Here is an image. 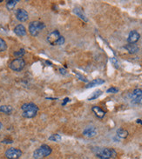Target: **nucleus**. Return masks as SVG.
<instances>
[{"mask_svg": "<svg viewBox=\"0 0 142 159\" xmlns=\"http://www.w3.org/2000/svg\"><path fill=\"white\" fill-rule=\"evenodd\" d=\"M21 109H22V116L24 117L32 118L37 115L38 111V107L33 103H26L22 105Z\"/></svg>", "mask_w": 142, "mask_h": 159, "instance_id": "obj_1", "label": "nucleus"}, {"mask_svg": "<svg viewBox=\"0 0 142 159\" xmlns=\"http://www.w3.org/2000/svg\"><path fill=\"white\" fill-rule=\"evenodd\" d=\"M52 153V149L49 145L43 144L33 152V158L35 159H42L48 157Z\"/></svg>", "mask_w": 142, "mask_h": 159, "instance_id": "obj_2", "label": "nucleus"}, {"mask_svg": "<svg viewBox=\"0 0 142 159\" xmlns=\"http://www.w3.org/2000/svg\"><path fill=\"white\" fill-rule=\"evenodd\" d=\"M96 156L100 159L113 158L117 156V152L113 149L110 148H102L99 149L96 152Z\"/></svg>", "mask_w": 142, "mask_h": 159, "instance_id": "obj_3", "label": "nucleus"}, {"mask_svg": "<svg viewBox=\"0 0 142 159\" xmlns=\"http://www.w3.org/2000/svg\"><path fill=\"white\" fill-rule=\"evenodd\" d=\"M45 28V24L39 21H33L29 24V31L31 36H38V34Z\"/></svg>", "mask_w": 142, "mask_h": 159, "instance_id": "obj_4", "label": "nucleus"}, {"mask_svg": "<svg viewBox=\"0 0 142 159\" xmlns=\"http://www.w3.org/2000/svg\"><path fill=\"white\" fill-rule=\"evenodd\" d=\"M24 66H25V61L21 57L15 58L10 63L9 65V67L14 71H20L24 68Z\"/></svg>", "mask_w": 142, "mask_h": 159, "instance_id": "obj_5", "label": "nucleus"}, {"mask_svg": "<svg viewBox=\"0 0 142 159\" xmlns=\"http://www.w3.org/2000/svg\"><path fill=\"white\" fill-rule=\"evenodd\" d=\"M4 156L8 159H18L22 156V151L19 149L10 148L5 151Z\"/></svg>", "mask_w": 142, "mask_h": 159, "instance_id": "obj_6", "label": "nucleus"}, {"mask_svg": "<svg viewBox=\"0 0 142 159\" xmlns=\"http://www.w3.org/2000/svg\"><path fill=\"white\" fill-rule=\"evenodd\" d=\"M60 33L58 31H53L47 36V42L52 45H56L58 40L60 38Z\"/></svg>", "mask_w": 142, "mask_h": 159, "instance_id": "obj_7", "label": "nucleus"}, {"mask_svg": "<svg viewBox=\"0 0 142 159\" xmlns=\"http://www.w3.org/2000/svg\"><path fill=\"white\" fill-rule=\"evenodd\" d=\"M16 17L20 22H25L29 18L28 12L24 9H18L16 12Z\"/></svg>", "mask_w": 142, "mask_h": 159, "instance_id": "obj_8", "label": "nucleus"}, {"mask_svg": "<svg viewBox=\"0 0 142 159\" xmlns=\"http://www.w3.org/2000/svg\"><path fill=\"white\" fill-rule=\"evenodd\" d=\"M141 35L137 31H130L128 38H127V42L128 44H135L140 40Z\"/></svg>", "mask_w": 142, "mask_h": 159, "instance_id": "obj_9", "label": "nucleus"}, {"mask_svg": "<svg viewBox=\"0 0 142 159\" xmlns=\"http://www.w3.org/2000/svg\"><path fill=\"white\" fill-rule=\"evenodd\" d=\"M131 98H132L134 103L139 104L140 100L142 98V90H141V89H135V90L132 92Z\"/></svg>", "mask_w": 142, "mask_h": 159, "instance_id": "obj_10", "label": "nucleus"}, {"mask_svg": "<svg viewBox=\"0 0 142 159\" xmlns=\"http://www.w3.org/2000/svg\"><path fill=\"white\" fill-rule=\"evenodd\" d=\"M83 135L86 137H93L97 135V130L94 127H88L83 131Z\"/></svg>", "mask_w": 142, "mask_h": 159, "instance_id": "obj_11", "label": "nucleus"}, {"mask_svg": "<svg viewBox=\"0 0 142 159\" xmlns=\"http://www.w3.org/2000/svg\"><path fill=\"white\" fill-rule=\"evenodd\" d=\"M14 32L16 35L19 36V37H24L26 35V30L25 27L23 24H18L14 28Z\"/></svg>", "mask_w": 142, "mask_h": 159, "instance_id": "obj_12", "label": "nucleus"}, {"mask_svg": "<svg viewBox=\"0 0 142 159\" xmlns=\"http://www.w3.org/2000/svg\"><path fill=\"white\" fill-rule=\"evenodd\" d=\"M92 109L94 112V114L96 115V116H98L99 118H103L106 115V112L99 106H93Z\"/></svg>", "mask_w": 142, "mask_h": 159, "instance_id": "obj_13", "label": "nucleus"}, {"mask_svg": "<svg viewBox=\"0 0 142 159\" xmlns=\"http://www.w3.org/2000/svg\"><path fill=\"white\" fill-rule=\"evenodd\" d=\"M125 49L131 54H134L139 52V47L135 45V44H128L125 46Z\"/></svg>", "mask_w": 142, "mask_h": 159, "instance_id": "obj_14", "label": "nucleus"}, {"mask_svg": "<svg viewBox=\"0 0 142 159\" xmlns=\"http://www.w3.org/2000/svg\"><path fill=\"white\" fill-rule=\"evenodd\" d=\"M73 12H74L79 18H81L82 20H84V21H85V22L87 21V18H86V17H85L84 11H83L80 8H74V9H73Z\"/></svg>", "mask_w": 142, "mask_h": 159, "instance_id": "obj_15", "label": "nucleus"}, {"mask_svg": "<svg viewBox=\"0 0 142 159\" xmlns=\"http://www.w3.org/2000/svg\"><path fill=\"white\" fill-rule=\"evenodd\" d=\"M104 83H105V81H104V80L98 78V79L92 80V82L88 83V84H87V85H86L85 87H86V88H92V87H94V86H97V85L102 84H104Z\"/></svg>", "mask_w": 142, "mask_h": 159, "instance_id": "obj_16", "label": "nucleus"}, {"mask_svg": "<svg viewBox=\"0 0 142 159\" xmlns=\"http://www.w3.org/2000/svg\"><path fill=\"white\" fill-rule=\"evenodd\" d=\"M117 136L120 137V138H127L128 137V131L123 128H120L117 130Z\"/></svg>", "mask_w": 142, "mask_h": 159, "instance_id": "obj_17", "label": "nucleus"}, {"mask_svg": "<svg viewBox=\"0 0 142 159\" xmlns=\"http://www.w3.org/2000/svg\"><path fill=\"white\" fill-rule=\"evenodd\" d=\"M0 112H3L4 114H10L12 112V107L10 105H2L0 106Z\"/></svg>", "mask_w": 142, "mask_h": 159, "instance_id": "obj_18", "label": "nucleus"}, {"mask_svg": "<svg viewBox=\"0 0 142 159\" xmlns=\"http://www.w3.org/2000/svg\"><path fill=\"white\" fill-rule=\"evenodd\" d=\"M17 3H18L17 0H10V1H8L7 3H6V8H7L9 10H12V9L16 6V4H17Z\"/></svg>", "mask_w": 142, "mask_h": 159, "instance_id": "obj_19", "label": "nucleus"}, {"mask_svg": "<svg viewBox=\"0 0 142 159\" xmlns=\"http://www.w3.org/2000/svg\"><path fill=\"white\" fill-rule=\"evenodd\" d=\"M101 94H102V91H101L100 90H98V91H94V92L92 93V95L88 98V100H89V101H92V100L97 99L99 96H101Z\"/></svg>", "mask_w": 142, "mask_h": 159, "instance_id": "obj_20", "label": "nucleus"}, {"mask_svg": "<svg viewBox=\"0 0 142 159\" xmlns=\"http://www.w3.org/2000/svg\"><path fill=\"white\" fill-rule=\"evenodd\" d=\"M7 49V45H6V42L3 39V38H0V52H4L5 50Z\"/></svg>", "mask_w": 142, "mask_h": 159, "instance_id": "obj_21", "label": "nucleus"}, {"mask_svg": "<svg viewBox=\"0 0 142 159\" xmlns=\"http://www.w3.org/2000/svg\"><path fill=\"white\" fill-rule=\"evenodd\" d=\"M49 139L51 141H53V142H59V141L61 140V137L59 135H58V134H53L49 137Z\"/></svg>", "mask_w": 142, "mask_h": 159, "instance_id": "obj_22", "label": "nucleus"}, {"mask_svg": "<svg viewBox=\"0 0 142 159\" xmlns=\"http://www.w3.org/2000/svg\"><path fill=\"white\" fill-rule=\"evenodd\" d=\"M118 91H119V89H117V88H115V87H111V88H109V89L106 91L107 93H117Z\"/></svg>", "mask_w": 142, "mask_h": 159, "instance_id": "obj_23", "label": "nucleus"}, {"mask_svg": "<svg viewBox=\"0 0 142 159\" xmlns=\"http://www.w3.org/2000/svg\"><path fill=\"white\" fill-rule=\"evenodd\" d=\"M24 53H25L24 50V49H21V50H19L18 52H16L14 53V55H15V56H22Z\"/></svg>", "mask_w": 142, "mask_h": 159, "instance_id": "obj_24", "label": "nucleus"}, {"mask_svg": "<svg viewBox=\"0 0 142 159\" xmlns=\"http://www.w3.org/2000/svg\"><path fill=\"white\" fill-rule=\"evenodd\" d=\"M65 43V38H64V37H60V38L58 40V42H57V44H56V45H62L63 44Z\"/></svg>", "mask_w": 142, "mask_h": 159, "instance_id": "obj_25", "label": "nucleus"}, {"mask_svg": "<svg viewBox=\"0 0 142 159\" xmlns=\"http://www.w3.org/2000/svg\"><path fill=\"white\" fill-rule=\"evenodd\" d=\"M77 76L78 77V78L80 79V80H82V81H84V82H87L88 80L85 77H83V76H81L80 74H78V73H77Z\"/></svg>", "mask_w": 142, "mask_h": 159, "instance_id": "obj_26", "label": "nucleus"}, {"mask_svg": "<svg viewBox=\"0 0 142 159\" xmlns=\"http://www.w3.org/2000/svg\"><path fill=\"white\" fill-rule=\"evenodd\" d=\"M2 143H3V144H12L13 142H12V140H10V139H4V140L2 141Z\"/></svg>", "mask_w": 142, "mask_h": 159, "instance_id": "obj_27", "label": "nucleus"}, {"mask_svg": "<svg viewBox=\"0 0 142 159\" xmlns=\"http://www.w3.org/2000/svg\"><path fill=\"white\" fill-rule=\"evenodd\" d=\"M111 61H112V62L115 64V67H117V68L119 67V66H118V63H117V61L115 60V58H112V60H111Z\"/></svg>", "mask_w": 142, "mask_h": 159, "instance_id": "obj_28", "label": "nucleus"}, {"mask_svg": "<svg viewBox=\"0 0 142 159\" xmlns=\"http://www.w3.org/2000/svg\"><path fill=\"white\" fill-rule=\"evenodd\" d=\"M59 71H60V73H61V74H63V75H65V74L66 73V70L65 69H63V68L59 69Z\"/></svg>", "mask_w": 142, "mask_h": 159, "instance_id": "obj_29", "label": "nucleus"}, {"mask_svg": "<svg viewBox=\"0 0 142 159\" xmlns=\"http://www.w3.org/2000/svg\"><path fill=\"white\" fill-rule=\"evenodd\" d=\"M66 102H69V99H68V98H66V99H65V102L63 103V105H65Z\"/></svg>", "mask_w": 142, "mask_h": 159, "instance_id": "obj_30", "label": "nucleus"}, {"mask_svg": "<svg viewBox=\"0 0 142 159\" xmlns=\"http://www.w3.org/2000/svg\"><path fill=\"white\" fill-rule=\"evenodd\" d=\"M137 123H141L142 124V120H141V119H138V120H137Z\"/></svg>", "mask_w": 142, "mask_h": 159, "instance_id": "obj_31", "label": "nucleus"}, {"mask_svg": "<svg viewBox=\"0 0 142 159\" xmlns=\"http://www.w3.org/2000/svg\"><path fill=\"white\" fill-rule=\"evenodd\" d=\"M2 126H3V125H2V123H1V122H0V130H1V129H2Z\"/></svg>", "mask_w": 142, "mask_h": 159, "instance_id": "obj_32", "label": "nucleus"}, {"mask_svg": "<svg viewBox=\"0 0 142 159\" xmlns=\"http://www.w3.org/2000/svg\"><path fill=\"white\" fill-rule=\"evenodd\" d=\"M0 3H2V0H0Z\"/></svg>", "mask_w": 142, "mask_h": 159, "instance_id": "obj_33", "label": "nucleus"}]
</instances>
